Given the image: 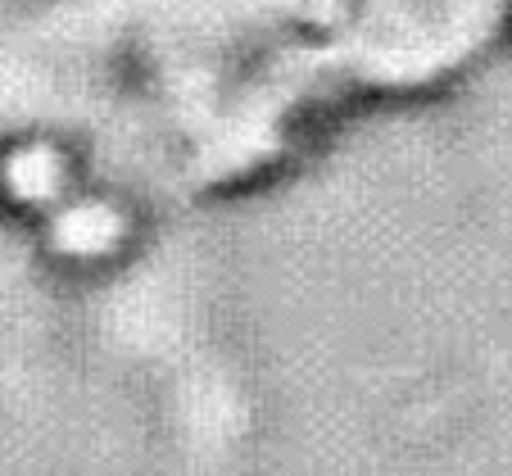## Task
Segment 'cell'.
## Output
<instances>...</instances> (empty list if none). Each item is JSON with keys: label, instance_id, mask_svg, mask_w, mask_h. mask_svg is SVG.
<instances>
[]
</instances>
